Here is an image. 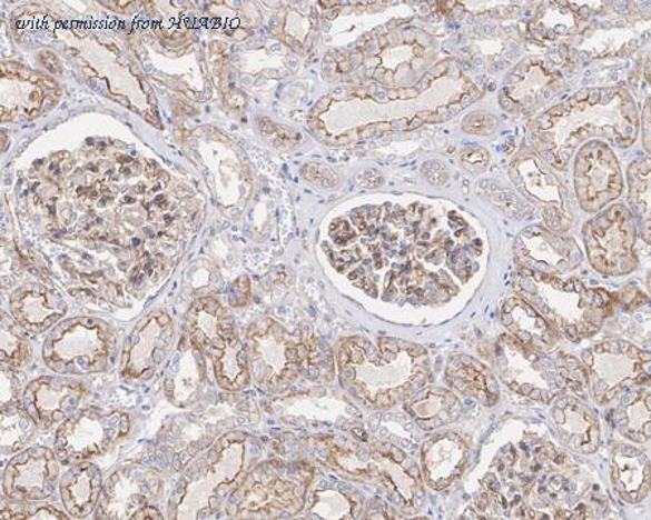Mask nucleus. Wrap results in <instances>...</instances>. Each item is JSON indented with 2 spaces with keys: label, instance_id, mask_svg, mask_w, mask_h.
Instances as JSON below:
<instances>
[{
  "label": "nucleus",
  "instance_id": "f257e3e1",
  "mask_svg": "<svg viewBox=\"0 0 651 520\" xmlns=\"http://www.w3.org/2000/svg\"><path fill=\"white\" fill-rule=\"evenodd\" d=\"M114 350V337L100 321L76 318L62 322L48 337L42 358L57 374L105 372Z\"/></svg>",
  "mask_w": 651,
  "mask_h": 520
},
{
  "label": "nucleus",
  "instance_id": "f03ea898",
  "mask_svg": "<svg viewBox=\"0 0 651 520\" xmlns=\"http://www.w3.org/2000/svg\"><path fill=\"white\" fill-rule=\"evenodd\" d=\"M130 422L127 413L103 412L87 408L62 422L56 437L58 460L75 466L91 457L105 454L116 442L128 436Z\"/></svg>",
  "mask_w": 651,
  "mask_h": 520
},
{
  "label": "nucleus",
  "instance_id": "7ed1b4c3",
  "mask_svg": "<svg viewBox=\"0 0 651 520\" xmlns=\"http://www.w3.org/2000/svg\"><path fill=\"white\" fill-rule=\"evenodd\" d=\"M58 457L50 448L37 446L13 457L3 474L4 498L12 502H38L55 493Z\"/></svg>",
  "mask_w": 651,
  "mask_h": 520
},
{
  "label": "nucleus",
  "instance_id": "20e7f679",
  "mask_svg": "<svg viewBox=\"0 0 651 520\" xmlns=\"http://www.w3.org/2000/svg\"><path fill=\"white\" fill-rule=\"evenodd\" d=\"M85 387L69 376H41L22 393V407L40 430H50L69 419L83 398Z\"/></svg>",
  "mask_w": 651,
  "mask_h": 520
},
{
  "label": "nucleus",
  "instance_id": "39448f33",
  "mask_svg": "<svg viewBox=\"0 0 651 520\" xmlns=\"http://www.w3.org/2000/svg\"><path fill=\"white\" fill-rule=\"evenodd\" d=\"M152 324L151 316L135 329L125 344L124 373L129 378L148 379L166 356L171 340L170 318L159 314L157 330Z\"/></svg>",
  "mask_w": 651,
  "mask_h": 520
},
{
  "label": "nucleus",
  "instance_id": "423d86ee",
  "mask_svg": "<svg viewBox=\"0 0 651 520\" xmlns=\"http://www.w3.org/2000/svg\"><path fill=\"white\" fill-rule=\"evenodd\" d=\"M101 473L91 462H77L60 481L62 504L71 518L85 519L93 513L101 494Z\"/></svg>",
  "mask_w": 651,
  "mask_h": 520
},
{
  "label": "nucleus",
  "instance_id": "0eeeda50",
  "mask_svg": "<svg viewBox=\"0 0 651 520\" xmlns=\"http://www.w3.org/2000/svg\"><path fill=\"white\" fill-rule=\"evenodd\" d=\"M12 312L19 324L32 332L50 329L66 312L50 302V292L42 287H28L14 293Z\"/></svg>",
  "mask_w": 651,
  "mask_h": 520
},
{
  "label": "nucleus",
  "instance_id": "6e6552de",
  "mask_svg": "<svg viewBox=\"0 0 651 520\" xmlns=\"http://www.w3.org/2000/svg\"><path fill=\"white\" fill-rule=\"evenodd\" d=\"M215 359V373L221 388L238 390L249 382L246 354L238 337L226 340V344L219 350L211 351Z\"/></svg>",
  "mask_w": 651,
  "mask_h": 520
},
{
  "label": "nucleus",
  "instance_id": "1a4fd4ad",
  "mask_svg": "<svg viewBox=\"0 0 651 520\" xmlns=\"http://www.w3.org/2000/svg\"><path fill=\"white\" fill-rule=\"evenodd\" d=\"M2 452L11 456L21 451L36 437L38 426L22 407V402L2 404Z\"/></svg>",
  "mask_w": 651,
  "mask_h": 520
},
{
  "label": "nucleus",
  "instance_id": "9d476101",
  "mask_svg": "<svg viewBox=\"0 0 651 520\" xmlns=\"http://www.w3.org/2000/svg\"><path fill=\"white\" fill-rule=\"evenodd\" d=\"M2 361L9 368H19L29 358V346L26 336L13 324L11 318L3 316L2 326Z\"/></svg>",
  "mask_w": 651,
  "mask_h": 520
},
{
  "label": "nucleus",
  "instance_id": "9b49d317",
  "mask_svg": "<svg viewBox=\"0 0 651 520\" xmlns=\"http://www.w3.org/2000/svg\"><path fill=\"white\" fill-rule=\"evenodd\" d=\"M3 519H69L60 510L52 508V506H40V508L28 510H19V512H11V509H2Z\"/></svg>",
  "mask_w": 651,
  "mask_h": 520
},
{
  "label": "nucleus",
  "instance_id": "f8f14e48",
  "mask_svg": "<svg viewBox=\"0 0 651 520\" xmlns=\"http://www.w3.org/2000/svg\"><path fill=\"white\" fill-rule=\"evenodd\" d=\"M496 128V119L484 113H472L465 119L463 129L474 134H490Z\"/></svg>",
  "mask_w": 651,
  "mask_h": 520
},
{
  "label": "nucleus",
  "instance_id": "ddd939ff",
  "mask_svg": "<svg viewBox=\"0 0 651 520\" xmlns=\"http://www.w3.org/2000/svg\"><path fill=\"white\" fill-rule=\"evenodd\" d=\"M490 161V153L482 148H467L462 152V162L467 170L472 171L474 168L484 170L486 163Z\"/></svg>",
  "mask_w": 651,
  "mask_h": 520
},
{
  "label": "nucleus",
  "instance_id": "4468645a",
  "mask_svg": "<svg viewBox=\"0 0 651 520\" xmlns=\"http://www.w3.org/2000/svg\"><path fill=\"white\" fill-rule=\"evenodd\" d=\"M331 103V99L329 98H325L322 99L320 101H318L316 108H313V114L318 116L322 113L323 108H325V110L327 109V106H329Z\"/></svg>",
  "mask_w": 651,
  "mask_h": 520
}]
</instances>
